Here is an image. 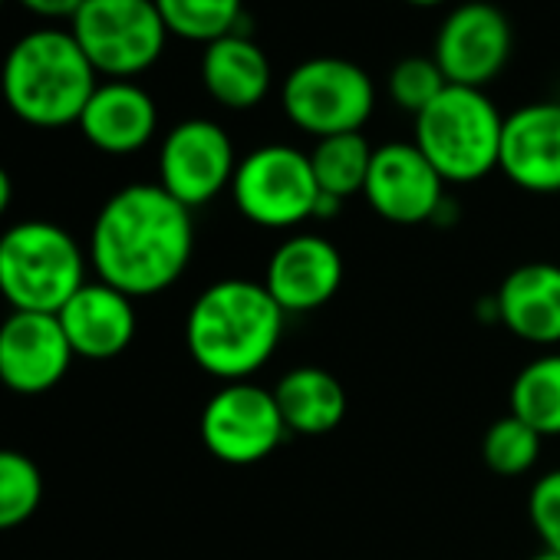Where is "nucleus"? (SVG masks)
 <instances>
[{"label": "nucleus", "mask_w": 560, "mask_h": 560, "mask_svg": "<svg viewBox=\"0 0 560 560\" xmlns=\"http://www.w3.org/2000/svg\"><path fill=\"white\" fill-rule=\"evenodd\" d=\"M191 254V208L172 198L159 182H136L109 195L90 231L96 280L132 301L168 291L188 270Z\"/></svg>", "instance_id": "1"}, {"label": "nucleus", "mask_w": 560, "mask_h": 560, "mask_svg": "<svg viewBox=\"0 0 560 560\" xmlns=\"http://www.w3.org/2000/svg\"><path fill=\"white\" fill-rule=\"evenodd\" d=\"M288 314L260 280L224 277L208 284L185 314V347L218 383L254 380L277 353Z\"/></svg>", "instance_id": "2"}, {"label": "nucleus", "mask_w": 560, "mask_h": 560, "mask_svg": "<svg viewBox=\"0 0 560 560\" xmlns=\"http://www.w3.org/2000/svg\"><path fill=\"white\" fill-rule=\"evenodd\" d=\"M100 73L86 60L70 31L40 27L24 34L0 67V96L8 109L37 129H63L80 122Z\"/></svg>", "instance_id": "3"}, {"label": "nucleus", "mask_w": 560, "mask_h": 560, "mask_svg": "<svg viewBox=\"0 0 560 560\" xmlns=\"http://www.w3.org/2000/svg\"><path fill=\"white\" fill-rule=\"evenodd\" d=\"M86 257L77 237L54 221H18L0 234V298L11 311L60 314L86 284Z\"/></svg>", "instance_id": "4"}, {"label": "nucleus", "mask_w": 560, "mask_h": 560, "mask_svg": "<svg viewBox=\"0 0 560 560\" xmlns=\"http://www.w3.org/2000/svg\"><path fill=\"white\" fill-rule=\"evenodd\" d=\"M504 116L471 86H445V93L416 116L412 142L435 165L445 185H471L498 168Z\"/></svg>", "instance_id": "5"}, {"label": "nucleus", "mask_w": 560, "mask_h": 560, "mask_svg": "<svg viewBox=\"0 0 560 560\" xmlns=\"http://www.w3.org/2000/svg\"><path fill=\"white\" fill-rule=\"evenodd\" d=\"M231 198L244 221L267 231H291L317 214L320 185L311 152L284 142L250 149L231 178Z\"/></svg>", "instance_id": "6"}, {"label": "nucleus", "mask_w": 560, "mask_h": 560, "mask_svg": "<svg viewBox=\"0 0 560 560\" xmlns=\"http://www.w3.org/2000/svg\"><path fill=\"white\" fill-rule=\"evenodd\" d=\"M280 109L314 139L363 132L376 109V86L353 60L314 57L288 73L280 86Z\"/></svg>", "instance_id": "7"}, {"label": "nucleus", "mask_w": 560, "mask_h": 560, "mask_svg": "<svg viewBox=\"0 0 560 560\" xmlns=\"http://www.w3.org/2000/svg\"><path fill=\"white\" fill-rule=\"evenodd\" d=\"M70 34L106 80L142 77L159 63L168 40L155 0H83Z\"/></svg>", "instance_id": "8"}, {"label": "nucleus", "mask_w": 560, "mask_h": 560, "mask_svg": "<svg viewBox=\"0 0 560 560\" xmlns=\"http://www.w3.org/2000/svg\"><path fill=\"white\" fill-rule=\"evenodd\" d=\"M198 432L205 448L218 462L234 468L270 458L277 445L288 439V425L277 409L273 389L254 380L221 383L201 409Z\"/></svg>", "instance_id": "9"}, {"label": "nucleus", "mask_w": 560, "mask_h": 560, "mask_svg": "<svg viewBox=\"0 0 560 560\" xmlns=\"http://www.w3.org/2000/svg\"><path fill=\"white\" fill-rule=\"evenodd\" d=\"M231 136L211 119H182L159 149V185L185 208H201L231 191L237 168Z\"/></svg>", "instance_id": "10"}, {"label": "nucleus", "mask_w": 560, "mask_h": 560, "mask_svg": "<svg viewBox=\"0 0 560 560\" xmlns=\"http://www.w3.org/2000/svg\"><path fill=\"white\" fill-rule=\"evenodd\" d=\"M511 47L514 34L504 11L488 0H468L442 21L432 60L452 86L485 90L508 67Z\"/></svg>", "instance_id": "11"}, {"label": "nucleus", "mask_w": 560, "mask_h": 560, "mask_svg": "<svg viewBox=\"0 0 560 560\" xmlns=\"http://www.w3.org/2000/svg\"><path fill=\"white\" fill-rule=\"evenodd\" d=\"M363 198L389 224H429L445 208V178L416 142H386L373 152Z\"/></svg>", "instance_id": "12"}, {"label": "nucleus", "mask_w": 560, "mask_h": 560, "mask_svg": "<svg viewBox=\"0 0 560 560\" xmlns=\"http://www.w3.org/2000/svg\"><path fill=\"white\" fill-rule=\"evenodd\" d=\"M343 273L340 247L324 234L301 231L273 247L260 284L284 314H314L340 294Z\"/></svg>", "instance_id": "13"}, {"label": "nucleus", "mask_w": 560, "mask_h": 560, "mask_svg": "<svg viewBox=\"0 0 560 560\" xmlns=\"http://www.w3.org/2000/svg\"><path fill=\"white\" fill-rule=\"evenodd\" d=\"M77 353L57 314L11 311L0 324V383L21 396H40L63 383Z\"/></svg>", "instance_id": "14"}, {"label": "nucleus", "mask_w": 560, "mask_h": 560, "mask_svg": "<svg viewBox=\"0 0 560 560\" xmlns=\"http://www.w3.org/2000/svg\"><path fill=\"white\" fill-rule=\"evenodd\" d=\"M498 172L530 195L560 191V103H527L504 116Z\"/></svg>", "instance_id": "15"}, {"label": "nucleus", "mask_w": 560, "mask_h": 560, "mask_svg": "<svg viewBox=\"0 0 560 560\" xmlns=\"http://www.w3.org/2000/svg\"><path fill=\"white\" fill-rule=\"evenodd\" d=\"M498 324L530 347H560V264H517L491 294Z\"/></svg>", "instance_id": "16"}, {"label": "nucleus", "mask_w": 560, "mask_h": 560, "mask_svg": "<svg viewBox=\"0 0 560 560\" xmlns=\"http://www.w3.org/2000/svg\"><path fill=\"white\" fill-rule=\"evenodd\" d=\"M70 347L83 360H116L136 340V301L122 291L103 284V280H86V284L67 301L57 314Z\"/></svg>", "instance_id": "17"}, {"label": "nucleus", "mask_w": 560, "mask_h": 560, "mask_svg": "<svg viewBox=\"0 0 560 560\" xmlns=\"http://www.w3.org/2000/svg\"><path fill=\"white\" fill-rule=\"evenodd\" d=\"M77 126L93 149L106 155H132L152 142L159 109L136 80H106L90 96Z\"/></svg>", "instance_id": "18"}, {"label": "nucleus", "mask_w": 560, "mask_h": 560, "mask_svg": "<svg viewBox=\"0 0 560 560\" xmlns=\"http://www.w3.org/2000/svg\"><path fill=\"white\" fill-rule=\"evenodd\" d=\"M201 83L218 106L254 109L264 103V96L270 93V83H273L270 57L250 34L234 31L205 47Z\"/></svg>", "instance_id": "19"}, {"label": "nucleus", "mask_w": 560, "mask_h": 560, "mask_svg": "<svg viewBox=\"0 0 560 560\" xmlns=\"http://www.w3.org/2000/svg\"><path fill=\"white\" fill-rule=\"evenodd\" d=\"M277 409L294 435H327L343 425L350 399L337 373L324 366H294L273 386Z\"/></svg>", "instance_id": "20"}, {"label": "nucleus", "mask_w": 560, "mask_h": 560, "mask_svg": "<svg viewBox=\"0 0 560 560\" xmlns=\"http://www.w3.org/2000/svg\"><path fill=\"white\" fill-rule=\"evenodd\" d=\"M511 416L530 425L540 439L560 435V353L527 360L511 383Z\"/></svg>", "instance_id": "21"}, {"label": "nucleus", "mask_w": 560, "mask_h": 560, "mask_svg": "<svg viewBox=\"0 0 560 560\" xmlns=\"http://www.w3.org/2000/svg\"><path fill=\"white\" fill-rule=\"evenodd\" d=\"M373 145L363 132H343L330 139H317L311 152L314 178L320 185V195H330L337 201H350L353 195H363L370 165H373Z\"/></svg>", "instance_id": "22"}, {"label": "nucleus", "mask_w": 560, "mask_h": 560, "mask_svg": "<svg viewBox=\"0 0 560 560\" xmlns=\"http://www.w3.org/2000/svg\"><path fill=\"white\" fill-rule=\"evenodd\" d=\"M168 34L191 44H214L241 31L244 0H155Z\"/></svg>", "instance_id": "23"}, {"label": "nucleus", "mask_w": 560, "mask_h": 560, "mask_svg": "<svg viewBox=\"0 0 560 560\" xmlns=\"http://www.w3.org/2000/svg\"><path fill=\"white\" fill-rule=\"evenodd\" d=\"M44 501V475L37 462L18 448H0V530L21 527Z\"/></svg>", "instance_id": "24"}, {"label": "nucleus", "mask_w": 560, "mask_h": 560, "mask_svg": "<svg viewBox=\"0 0 560 560\" xmlns=\"http://www.w3.org/2000/svg\"><path fill=\"white\" fill-rule=\"evenodd\" d=\"M540 445L544 439L524 425L517 416H501L488 425L485 439H481V458L485 465L501 475V478H517V475H527L537 458H540Z\"/></svg>", "instance_id": "25"}, {"label": "nucleus", "mask_w": 560, "mask_h": 560, "mask_svg": "<svg viewBox=\"0 0 560 560\" xmlns=\"http://www.w3.org/2000/svg\"><path fill=\"white\" fill-rule=\"evenodd\" d=\"M445 86H448V80L432 57H406L389 70V80H386L389 100L412 116H419L425 106H432L445 93Z\"/></svg>", "instance_id": "26"}, {"label": "nucleus", "mask_w": 560, "mask_h": 560, "mask_svg": "<svg viewBox=\"0 0 560 560\" xmlns=\"http://www.w3.org/2000/svg\"><path fill=\"white\" fill-rule=\"evenodd\" d=\"M527 517L544 550L560 553V468L544 471L527 491Z\"/></svg>", "instance_id": "27"}, {"label": "nucleus", "mask_w": 560, "mask_h": 560, "mask_svg": "<svg viewBox=\"0 0 560 560\" xmlns=\"http://www.w3.org/2000/svg\"><path fill=\"white\" fill-rule=\"evenodd\" d=\"M21 4L47 21H73L77 11L83 8V0H21Z\"/></svg>", "instance_id": "28"}, {"label": "nucleus", "mask_w": 560, "mask_h": 560, "mask_svg": "<svg viewBox=\"0 0 560 560\" xmlns=\"http://www.w3.org/2000/svg\"><path fill=\"white\" fill-rule=\"evenodd\" d=\"M11 198H14V182H11L8 168L0 165V218H4V211L11 208Z\"/></svg>", "instance_id": "29"}, {"label": "nucleus", "mask_w": 560, "mask_h": 560, "mask_svg": "<svg viewBox=\"0 0 560 560\" xmlns=\"http://www.w3.org/2000/svg\"><path fill=\"white\" fill-rule=\"evenodd\" d=\"M527 560H560V553H553V550H544V547H540V550H537V553H530Z\"/></svg>", "instance_id": "30"}, {"label": "nucleus", "mask_w": 560, "mask_h": 560, "mask_svg": "<svg viewBox=\"0 0 560 560\" xmlns=\"http://www.w3.org/2000/svg\"><path fill=\"white\" fill-rule=\"evenodd\" d=\"M406 4H416V8H435V4H445V0H406Z\"/></svg>", "instance_id": "31"}, {"label": "nucleus", "mask_w": 560, "mask_h": 560, "mask_svg": "<svg viewBox=\"0 0 560 560\" xmlns=\"http://www.w3.org/2000/svg\"><path fill=\"white\" fill-rule=\"evenodd\" d=\"M0 8H4V0H0Z\"/></svg>", "instance_id": "32"}]
</instances>
